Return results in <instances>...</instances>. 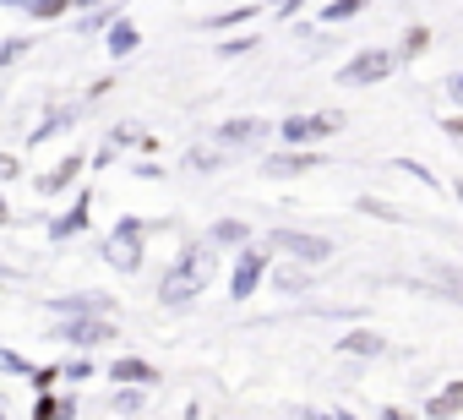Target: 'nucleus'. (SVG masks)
<instances>
[{
  "label": "nucleus",
  "instance_id": "nucleus-20",
  "mask_svg": "<svg viewBox=\"0 0 463 420\" xmlns=\"http://www.w3.org/2000/svg\"><path fill=\"white\" fill-rule=\"evenodd\" d=\"M425 44H430V33H425V28H409V39H403V55H420Z\"/></svg>",
  "mask_w": 463,
  "mask_h": 420
},
{
  "label": "nucleus",
  "instance_id": "nucleus-15",
  "mask_svg": "<svg viewBox=\"0 0 463 420\" xmlns=\"http://www.w3.org/2000/svg\"><path fill=\"white\" fill-rule=\"evenodd\" d=\"M213 241L218 246H235V241H246V224L241 219H223V224H213Z\"/></svg>",
  "mask_w": 463,
  "mask_h": 420
},
{
  "label": "nucleus",
  "instance_id": "nucleus-21",
  "mask_svg": "<svg viewBox=\"0 0 463 420\" xmlns=\"http://www.w3.org/2000/svg\"><path fill=\"white\" fill-rule=\"evenodd\" d=\"M191 169H218V153H207V148H191V158H185Z\"/></svg>",
  "mask_w": 463,
  "mask_h": 420
},
{
  "label": "nucleus",
  "instance_id": "nucleus-14",
  "mask_svg": "<svg viewBox=\"0 0 463 420\" xmlns=\"http://www.w3.org/2000/svg\"><path fill=\"white\" fill-rule=\"evenodd\" d=\"M77 169H82V158H77V153H71V158H66V164H61V169H50V175H44V191H61V186H66V180H71V175H77Z\"/></svg>",
  "mask_w": 463,
  "mask_h": 420
},
{
  "label": "nucleus",
  "instance_id": "nucleus-16",
  "mask_svg": "<svg viewBox=\"0 0 463 420\" xmlns=\"http://www.w3.org/2000/svg\"><path fill=\"white\" fill-rule=\"evenodd\" d=\"M223 137H229V142H251V137H262V120H229Z\"/></svg>",
  "mask_w": 463,
  "mask_h": 420
},
{
  "label": "nucleus",
  "instance_id": "nucleus-28",
  "mask_svg": "<svg viewBox=\"0 0 463 420\" xmlns=\"http://www.w3.org/2000/svg\"><path fill=\"white\" fill-rule=\"evenodd\" d=\"M279 6H284V12H295V6H300V0H279Z\"/></svg>",
  "mask_w": 463,
  "mask_h": 420
},
{
  "label": "nucleus",
  "instance_id": "nucleus-3",
  "mask_svg": "<svg viewBox=\"0 0 463 420\" xmlns=\"http://www.w3.org/2000/svg\"><path fill=\"white\" fill-rule=\"evenodd\" d=\"M273 246L284 252V257H295V262H327L333 257V241H322V235H306V230H273Z\"/></svg>",
  "mask_w": 463,
  "mask_h": 420
},
{
  "label": "nucleus",
  "instance_id": "nucleus-2",
  "mask_svg": "<svg viewBox=\"0 0 463 420\" xmlns=\"http://www.w3.org/2000/svg\"><path fill=\"white\" fill-rule=\"evenodd\" d=\"M392 61H398L392 50H365V55H354V61L338 72V82H344V88H371V82H382V77L392 72Z\"/></svg>",
  "mask_w": 463,
  "mask_h": 420
},
{
  "label": "nucleus",
  "instance_id": "nucleus-24",
  "mask_svg": "<svg viewBox=\"0 0 463 420\" xmlns=\"http://www.w3.org/2000/svg\"><path fill=\"white\" fill-rule=\"evenodd\" d=\"M441 126H447L452 137H463V115H452V120H441Z\"/></svg>",
  "mask_w": 463,
  "mask_h": 420
},
{
  "label": "nucleus",
  "instance_id": "nucleus-27",
  "mask_svg": "<svg viewBox=\"0 0 463 420\" xmlns=\"http://www.w3.org/2000/svg\"><path fill=\"white\" fill-rule=\"evenodd\" d=\"M322 420H354V415H344V409H338V415H322Z\"/></svg>",
  "mask_w": 463,
  "mask_h": 420
},
{
  "label": "nucleus",
  "instance_id": "nucleus-22",
  "mask_svg": "<svg viewBox=\"0 0 463 420\" xmlns=\"http://www.w3.org/2000/svg\"><path fill=\"white\" fill-rule=\"evenodd\" d=\"M55 377H61V371H50V366H44V371H33V387H39V393H50V387H55Z\"/></svg>",
  "mask_w": 463,
  "mask_h": 420
},
{
  "label": "nucleus",
  "instance_id": "nucleus-6",
  "mask_svg": "<svg viewBox=\"0 0 463 420\" xmlns=\"http://www.w3.org/2000/svg\"><path fill=\"white\" fill-rule=\"evenodd\" d=\"M262 273H268V252H246L241 262H235V301H246V295H257V284H262Z\"/></svg>",
  "mask_w": 463,
  "mask_h": 420
},
{
  "label": "nucleus",
  "instance_id": "nucleus-18",
  "mask_svg": "<svg viewBox=\"0 0 463 420\" xmlns=\"http://www.w3.org/2000/svg\"><path fill=\"white\" fill-rule=\"evenodd\" d=\"M61 415H71V404H61V398H39V409H33V420H61Z\"/></svg>",
  "mask_w": 463,
  "mask_h": 420
},
{
  "label": "nucleus",
  "instance_id": "nucleus-10",
  "mask_svg": "<svg viewBox=\"0 0 463 420\" xmlns=\"http://www.w3.org/2000/svg\"><path fill=\"white\" fill-rule=\"evenodd\" d=\"M452 409H463V382H452L447 393H436V398L425 404V415H430V420H441V415H452Z\"/></svg>",
  "mask_w": 463,
  "mask_h": 420
},
{
  "label": "nucleus",
  "instance_id": "nucleus-5",
  "mask_svg": "<svg viewBox=\"0 0 463 420\" xmlns=\"http://www.w3.org/2000/svg\"><path fill=\"white\" fill-rule=\"evenodd\" d=\"M327 131H338V115H289L284 120V142H317Z\"/></svg>",
  "mask_w": 463,
  "mask_h": 420
},
{
  "label": "nucleus",
  "instance_id": "nucleus-4",
  "mask_svg": "<svg viewBox=\"0 0 463 420\" xmlns=\"http://www.w3.org/2000/svg\"><path fill=\"white\" fill-rule=\"evenodd\" d=\"M104 257H109V262H115L120 273H131V268L142 262V224H137V219H126V224H120V230L109 235Z\"/></svg>",
  "mask_w": 463,
  "mask_h": 420
},
{
  "label": "nucleus",
  "instance_id": "nucleus-23",
  "mask_svg": "<svg viewBox=\"0 0 463 420\" xmlns=\"http://www.w3.org/2000/svg\"><path fill=\"white\" fill-rule=\"evenodd\" d=\"M17 169H23V164H17V158H0V180H12V175H17Z\"/></svg>",
  "mask_w": 463,
  "mask_h": 420
},
{
  "label": "nucleus",
  "instance_id": "nucleus-8",
  "mask_svg": "<svg viewBox=\"0 0 463 420\" xmlns=\"http://www.w3.org/2000/svg\"><path fill=\"white\" fill-rule=\"evenodd\" d=\"M109 333H115V328L99 322V317H82V322H66V328H61V339H71V344H82V349H88V344H104Z\"/></svg>",
  "mask_w": 463,
  "mask_h": 420
},
{
  "label": "nucleus",
  "instance_id": "nucleus-19",
  "mask_svg": "<svg viewBox=\"0 0 463 420\" xmlns=\"http://www.w3.org/2000/svg\"><path fill=\"white\" fill-rule=\"evenodd\" d=\"M279 290H284V295H300V290H306V273H295V268H279Z\"/></svg>",
  "mask_w": 463,
  "mask_h": 420
},
{
  "label": "nucleus",
  "instance_id": "nucleus-17",
  "mask_svg": "<svg viewBox=\"0 0 463 420\" xmlns=\"http://www.w3.org/2000/svg\"><path fill=\"white\" fill-rule=\"evenodd\" d=\"M55 311H109V301H93V295H71V301H55Z\"/></svg>",
  "mask_w": 463,
  "mask_h": 420
},
{
  "label": "nucleus",
  "instance_id": "nucleus-11",
  "mask_svg": "<svg viewBox=\"0 0 463 420\" xmlns=\"http://www.w3.org/2000/svg\"><path fill=\"white\" fill-rule=\"evenodd\" d=\"M137 44H142V33H137L131 23H115V28H109V55H131Z\"/></svg>",
  "mask_w": 463,
  "mask_h": 420
},
{
  "label": "nucleus",
  "instance_id": "nucleus-26",
  "mask_svg": "<svg viewBox=\"0 0 463 420\" xmlns=\"http://www.w3.org/2000/svg\"><path fill=\"white\" fill-rule=\"evenodd\" d=\"M382 420H403V415H398V409H382Z\"/></svg>",
  "mask_w": 463,
  "mask_h": 420
},
{
  "label": "nucleus",
  "instance_id": "nucleus-7",
  "mask_svg": "<svg viewBox=\"0 0 463 420\" xmlns=\"http://www.w3.org/2000/svg\"><path fill=\"white\" fill-rule=\"evenodd\" d=\"M109 377L126 382V387H153V382H158V371H153L147 360H137V355H120V360L109 366Z\"/></svg>",
  "mask_w": 463,
  "mask_h": 420
},
{
  "label": "nucleus",
  "instance_id": "nucleus-9",
  "mask_svg": "<svg viewBox=\"0 0 463 420\" xmlns=\"http://www.w3.org/2000/svg\"><path fill=\"white\" fill-rule=\"evenodd\" d=\"M338 349H344V355H382L387 344H382V333H344Z\"/></svg>",
  "mask_w": 463,
  "mask_h": 420
},
{
  "label": "nucleus",
  "instance_id": "nucleus-13",
  "mask_svg": "<svg viewBox=\"0 0 463 420\" xmlns=\"http://www.w3.org/2000/svg\"><path fill=\"white\" fill-rule=\"evenodd\" d=\"M354 12H365V0H327V6H322V23L333 28V23H344V17H354Z\"/></svg>",
  "mask_w": 463,
  "mask_h": 420
},
{
  "label": "nucleus",
  "instance_id": "nucleus-29",
  "mask_svg": "<svg viewBox=\"0 0 463 420\" xmlns=\"http://www.w3.org/2000/svg\"><path fill=\"white\" fill-rule=\"evenodd\" d=\"M458 196H463V180H458Z\"/></svg>",
  "mask_w": 463,
  "mask_h": 420
},
{
  "label": "nucleus",
  "instance_id": "nucleus-1",
  "mask_svg": "<svg viewBox=\"0 0 463 420\" xmlns=\"http://www.w3.org/2000/svg\"><path fill=\"white\" fill-rule=\"evenodd\" d=\"M207 279H213V252L207 246H185L175 257V268L158 279V301L164 306H185L196 290H207Z\"/></svg>",
  "mask_w": 463,
  "mask_h": 420
},
{
  "label": "nucleus",
  "instance_id": "nucleus-25",
  "mask_svg": "<svg viewBox=\"0 0 463 420\" xmlns=\"http://www.w3.org/2000/svg\"><path fill=\"white\" fill-rule=\"evenodd\" d=\"M452 93H458V99H463V72H458V77H452Z\"/></svg>",
  "mask_w": 463,
  "mask_h": 420
},
{
  "label": "nucleus",
  "instance_id": "nucleus-12",
  "mask_svg": "<svg viewBox=\"0 0 463 420\" xmlns=\"http://www.w3.org/2000/svg\"><path fill=\"white\" fill-rule=\"evenodd\" d=\"M311 164H317V153H289V158H268V175H300Z\"/></svg>",
  "mask_w": 463,
  "mask_h": 420
}]
</instances>
